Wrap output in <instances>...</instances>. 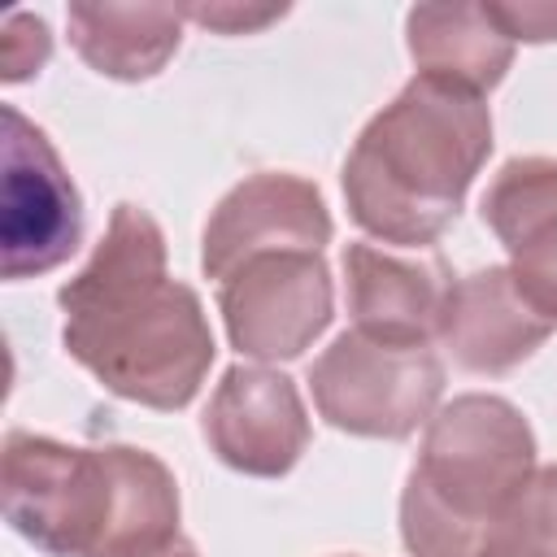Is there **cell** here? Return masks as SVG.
<instances>
[{
  "label": "cell",
  "mask_w": 557,
  "mask_h": 557,
  "mask_svg": "<svg viewBox=\"0 0 557 557\" xmlns=\"http://www.w3.org/2000/svg\"><path fill=\"white\" fill-rule=\"evenodd\" d=\"M65 352L113 396L183 409L213 366L200 296L165 274V235L139 205H117L91 261L57 292Z\"/></svg>",
  "instance_id": "1"
},
{
  "label": "cell",
  "mask_w": 557,
  "mask_h": 557,
  "mask_svg": "<svg viewBox=\"0 0 557 557\" xmlns=\"http://www.w3.org/2000/svg\"><path fill=\"white\" fill-rule=\"evenodd\" d=\"M0 496L9 527L52 557H157L178 540V483L131 444L9 431Z\"/></svg>",
  "instance_id": "2"
},
{
  "label": "cell",
  "mask_w": 557,
  "mask_h": 557,
  "mask_svg": "<svg viewBox=\"0 0 557 557\" xmlns=\"http://www.w3.org/2000/svg\"><path fill=\"white\" fill-rule=\"evenodd\" d=\"M487 152L483 96L418 74L357 135L344 161L348 213L383 244L426 248L457 218Z\"/></svg>",
  "instance_id": "3"
},
{
  "label": "cell",
  "mask_w": 557,
  "mask_h": 557,
  "mask_svg": "<svg viewBox=\"0 0 557 557\" xmlns=\"http://www.w3.org/2000/svg\"><path fill=\"white\" fill-rule=\"evenodd\" d=\"M535 474V435L500 396H457L431 422L400 492L413 557H483L496 522Z\"/></svg>",
  "instance_id": "4"
},
{
  "label": "cell",
  "mask_w": 557,
  "mask_h": 557,
  "mask_svg": "<svg viewBox=\"0 0 557 557\" xmlns=\"http://www.w3.org/2000/svg\"><path fill=\"white\" fill-rule=\"evenodd\" d=\"M309 387L318 413L366 440H405L444 392V366L426 344H383L361 331H344L313 366Z\"/></svg>",
  "instance_id": "5"
},
{
  "label": "cell",
  "mask_w": 557,
  "mask_h": 557,
  "mask_svg": "<svg viewBox=\"0 0 557 557\" xmlns=\"http://www.w3.org/2000/svg\"><path fill=\"white\" fill-rule=\"evenodd\" d=\"M83 239V200L48 144V135L4 104V278H35L57 270Z\"/></svg>",
  "instance_id": "6"
},
{
  "label": "cell",
  "mask_w": 557,
  "mask_h": 557,
  "mask_svg": "<svg viewBox=\"0 0 557 557\" xmlns=\"http://www.w3.org/2000/svg\"><path fill=\"white\" fill-rule=\"evenodd\" d=\"M218 305L244 357L287 361L331 322V270L322 252H261L218 283Z\"/></svg>",
  "instance_id": "7"
},
{
  "label": "cell",
  "mask_w": 557,
  "mask_h": 557,
  "mask_svg": "<svg viewBox=\"0 0 557 557\" xmlns=\"http://www.w3.org/2000/svg\"><path fill=\"white\" fill-rule=\"evenodd\" d=\"M331 213L322 191L296 174H252L231 187L205 222L200 265L209 278H231L261 252H322Z\"/></svg>",
  "instance_id": "8"
},
{
  "label": "cell",
  "mask_w": 557,
  "mask_h": 557,
  "mask_svg": "<svg viewBox=\"0 0 557 557\" xmlns=\"http://www.w3.org/2000/svg\"><path fill=\"white\" fill-rule=\"evenodd\" d=\"M205 440L239 474H287L309 448V418L296 383L265 366H231L209 396Z\"/></svg>",
  "instance_id": "9"
},
{
  "label": "cell",
  "mask_w": 557,
  "mask_h": 557,
  "mask_svg": "<svg viewBox=\"0 0 557 557\" xmlns=\"http://www.w3.org/2000/svg\"><path fill=\"white\" fill-rule=\"evenodd\" d=\"M344 274H348V313L361 335L418 348L440 331L453 274L435 252L405 257L379 244H348Z\"/></svg>",
  "instance_id": "10"
},
{
  "label": "cell",
  "mask_w": 557,
  "mask_h": 557,
  "mask_svg": "<svg viewBox=\"0 0 557 557\" xmlns=\"http://www.w3.org/2000/svg\"><path fill=\"white\" fill-rule=\"evenodd\" d=\"M483 222L505 244L522 300L557 326V157L509 161L483 196Z\"/></svg>",
  "instance_id": "11"
},
{
  "label": "cell",
  "mask_w": 557,
  "mask_h": 557,
  "mask_svg": "<svg viewBox=\"0 0 557 557\" xmlns=\"http://www.w3.org/2000/svg\"><path fill=\"white\" fill-rule=\"evenodd\" d=\"M435 335L461 370L509 374L553 335V322L522 300L509 265H487L448 287Z\"/></svg>",
  "instance_id": "12"
},
{
  "label": "cell",
  "mask_w": 557,
  "mask_h": 557,
  "mask_svg": "<svg viewBox=\"0 0 557 557\" xmlns=\"http://www.w3.org/2000/svg\"><path fill=\"white\" fill-rule=\"evenodd\" d=\"M409 57L426 78L483 96L505 78L513 39L487 4H418L409 9Z\"/></svg>",
  "instance_id": "13"
},
{
  "label": "cell",
  "mask_w": 557,
  "mask_h": 557,
  "mask_svg": "<svg viewBox=\"0 0 557 557\" xmlns=\"http://www.w3.org/2000/svg\"><path fill=\"white\" fill-rule=\"evenodd\" d=\"M70 44L78 57L122 83L152 78L178 48L183 9L170 4H70Z\"/></svg>",
  "instance_id": "14"
},
{
  "label": "cell",
  "mask_w": 557,
  "mask_h": 557,
  "mask_svg": "<svg viewBox=\"0 0 557 557\" xmlns=\"http://www.w3.org/2000/svg\"><path fill=\"white\" fill-rule=\"evenodd\" d=\"M483 557H557V466L531 474L522 496L496 522Z\"/></svg>",
  "instance_id": "15"
},
{
  "label": "cell",
  "mask_w": 557,
  "mask_h": 557,
  "mask_svg": "<svg viewBox=\"0 0 557 557\" xmlns=\"http://www.w3.org/2000/svg\"><path fill=\"white\" fill-rule=\"evenodd\" d=\"M48 52H52L48 26L35 13H9L4 35H0V78L4 83H22V78L39 74Z\"/></svg>",
  "instance_id": "16"
},
{
  "label": "cell",
  "mask_w": 557,
  "mask_h": 557,
  "mask_svg": "<svg viewBox=\"0 0 557 557\" xmlns=\"http://www.w3.org/2000/svg\"><path fill=\"white\" fill-rule=\"evenodd\" d=\"M287 9L283 4H265V9H239V4H191L183 9V17L209 26V30H222V35H248V30H261L270 22H278Z\"/></svg>",
  "instance_id": "17"
},
{
  "label": "cell",
  "mask_w": 557,
  "mask_h": 557,
  "mask_svg": "<svg viewBox=\"0 0 557 557\" xmlns=\"http://www.w3.org/2000/svg\"><path fill=\"white\" fill-rule=\"evenodd\" d=\"M487 13L509 39H527V44L557 39V4H487Z\"/></svg>",
  "instance_id": "18"
},
{
  "label": "cell",
  "mask_w": 557,
  "mask_h": 557,
  "mask_svg": "<svg viewBox=\"0 0 557 557\" xmlns=\"http://www.w3.org/2000/svg\"><path fill=\"white\" fill-rule=\"evenodd\" d=\"M157 557H196V548H191V544H183V540H174V544H170V548H161Z\"/></svg>",
  "instance_id": "19"
}]
</instances>
